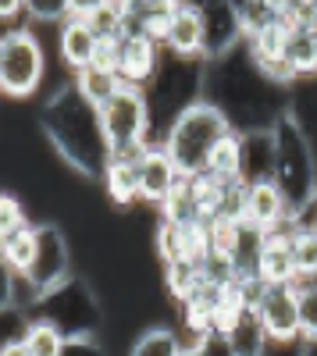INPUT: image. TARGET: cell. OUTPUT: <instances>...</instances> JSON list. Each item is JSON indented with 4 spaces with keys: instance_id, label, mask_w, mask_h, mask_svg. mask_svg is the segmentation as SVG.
<instances>
[{
    "instance_id": "cell-1",
    "label": "cell",
    "mask_w": 317,
    "mask_h": 356,
    "mask_svg": "<svg viewBox=\"0 0 317 356\" xmlns=\"http://www.w3.org/2000/svg\"><path fill=\"white\" fill-rule=\"evenodd\" d=\"M40 122H43V136L50 139V146L79 175H90V178L104 175L111 161V146L104 139L100 107L86 100L75 89V82L57 86V93L47 100Z\"/></svg>"
},
{
    "instance_id": "cell-2",
    "label": "cell",
    "mask_w": 317,
    "mask_h": 356,
    "mask_svg": "<svg viewBox=\"0 0 317 356\" xmlns=\"http://www.w3.org/2000/svg\"><path fill=\"white\" fill-rule=\"evenodd\" d=\"M228 132H236V125L214 100H193L168 122L161 146L168 150V157L175 161L182 178H196V175L207 171L214 146Z\"/></svg>"
},
{
    "instance_id": "cell-3",
    "label": "cell",
    "mask_w": 317,
    "mask_h": 356,
    "mask_svg": "<svg viewBox=\"0 0 317 356\" xmlns=\"http://www.w3.org/2000/svg\"><path fill=\"white\" fill-rule=\"evenodd\" d=\"M275 132V186L282 189L285 203L293 211V221H300L310 207H317V161L307 136L300 132V125L293 122L289 107L278 122L271 125Z\"/></svg>"
},
{
    "instance_id": "cell-4",
    "label": "cell",
    "mask_w": 317,
    "mask_h": 356,
    "mask_svg": "<svg viewBox=\"0 0 317 356\" xmlns=\"http://www.w3.org/2000/svg\"><path fill=\"white\" fill-rule=\"evenodd\" d=\"M100 125L111 154H139L150 146L154 107L143 86L122 82L114 93L100 104Z\"/></svg>"
},
{
    "instance_id": "cell-5",
    "label": "cell",
    "mask_w": 317,
    "mask_h": 356,
    "mask_svg": "<svg viewBox=\"0 0 317 356\" xmlns=\"http://www.w3.org/2000/svg\"><path fill=\"white\" fill-rule=\"evenodd\" d=\"M47 79V54L33 29L0 33V97L29 100Z\"/></svg>"
},
{
    "instance_id": "cell-6",
    "label": "cell",
    "mask_w": 317,
    "mask_h": 356,
    "mask_svg": "<svg viewBox=\"0 0 317 356\" xmlns=\"http://www.w3.org/2000/svg\"><path fill=\"white\" fill-rule=\"evenodd\" d=\"M72 278V253H68V243H65V235L61 228H54V225H40V250H36V264H33V271L25 275L29 289L36 292V300L43 292L57 289L61 282Z\"/></svg>"
},
{
    "instance_id": "cell-7",
    "label": "cell",
    "mask_w": 317,
    "mask_h": 356,
    "mask_svg": "<svg viewBox=\"0 0 317 356\" xmlns=\"http://www.w3.org/2000/svg\"><path fill=\"white\" fill-rule=\"evenodd\" d=\"M253 271L261 275L268 285H293L300 278L296 257H293V221L278 225L271 232H261V239H257V257H253Z\"/></svg>"
},
{
    "instance_id": "cell-8",
    "label": "cell",
    "mask_w": 317,
    "mask_h": 356,
    "mask_svg": "<svg viewBox=\"0 0 317 356\" xmlns=\"http://www.w3.org/2000/svg\"><path fill=\"white\" fill-rule=\"evenodd\" d=\"M164 65L161 57V43L147 33H136V29H122V50H118V79L129 86H143L147 89L157 72Z\"/></svg>"
},
{
    "instance_id": "cell-9",
    "label": "cell",
    "mask_w": 317,
    "mask_h": 356,
    "mask_svg": "<svg viewBox=\"0 0 317 356\" xmlns=\"http://www.w3.org/2000/svg\"><path fill=\"white\" fill-rule=\"evenodd\" d=\"M171 57H186V61H207V22L200 11L175 4L168 15V33L161 43Z\"/></svg>"
},
{
    "instance_id": "cell-10",
    "label": "cell",
    "mask_w": 317,
    "mask_h": 356,
    "mask_svg": "<svg viewBox=\"0 0 317 356\" xmlns=\"http://www.w3.org/2000/svg\"><path fill=\"white\" fill-rule=\"evenodd\" d=\"M257 317H261L271 342H303L300 307H296V289L293 285H268L261 307H257Z\"/></svg>"
},
{
    "instance_id": "cell-11",
    "label": "cell",
    "mask_w": 317,
    "mask_h": 356,
    "mask_svg": "<svg viewBox=\"0 0 317 356\" xmlns=\"http://www.w3.org/2000/svg\"><path fill=\"white\" fill-rule=\"evenodd\" d=\"M243 221L257 232H271L278 225L293 221V211L285 203L282 189L275 186V178H261V182L243 186Z\"/></svg>"
},
{
    "instance_id": "cell-12",
    "label": "cell",
    "mask_w": 317,
    "mask_h": 356,
    "mask_svg": "<svg viewBox=\"0 0 317 356\" xmlns=\"http://www.w3.org/2000/svg\"><path fill=\"white\" fill-rule=\"evenodd\" d=\"M182 182V171L175 168V161L168 157V150L161 143H150L147 150L139 154V200L147 203H164L175 186Z\"/></svg>"
},
{
    "instance_id": "cell-13",
    "label": "cell",
    "mask_w": 317,
    "mask_h": 356,
    "mask_svg": "<svg viewBox=\"0 0 317 356\" xmlns=\"http://www.w3.org/2000/svg\"><path fill=\"white\" fill-rule=\"evenodd\" d=\"M97 29L90 25L86 15H68L61 22V33H57V54H61V61L68 72H79L86 65H93V54H97Z\"/></svg>"
},
{
    "instance_id": "cell-14",
    "label": "cell",
    "mask_w": 317,
    "mask_h": 356,
    "mask_svg": "<svg viewBox=\"0 0 317 356\" xmlns=\"http://www.w3.org/2000/svg\"><path fill=\"white\" fill-rule=\"evenodd\" d=\"M243 136V161H239V182H261L275 171V132L271 129H246Z\"/></svg>"
},
{
    "instance_id": "cell-15",
    "label": "cell",
    "mask_w": 317,
    "mask_h": 356,
    "mask_svg": "<svg viewBox=\"0 0 317 356\" xmlns=\"http://www.w3.org/2000/svg\"><path fill=\"white\" fill-rule=\"evenodd\" d=\"M143 154V150H139ZM139 154H111L100 182L111 203L129 207L139 200Z\"/></svg>"
},
{
    "instance_id": "cell-16",
    "label": "cell",
    "mask_w": 317,
    "mask_h": 356,
    "mask_svg": "<svg viewBox=\"0 0 317 356\" xmlns=\"http://www.w3.org/2000/svg\"><path fill=\"white\" fill-rule=\"evenodd\" d=\"M221 342L228 356H264L271 349V339L264 332L261 317H257V310H243L239 321L221 335Z\"/></svg>"
},
{
    "instance_id": "cell-17",
    "label": "cell",
    "mask_w": 317,
    "mask_h": 356,
    "mask_svg": "<svg viewBox=\"0 0 317 356\" xmlns=\"http://www.w3.org/2000/svg\"><path fill=\"white\" fill-rule=\"evenodd\" d=\"M293 22V18H289ZM285 61L293 65L300 79L317 75V25L300 18L289 25V40H285Z\"/></svg>"
},
{
    "instance_id": "cell-18",
    "label": "cell",
    "mask_w": 317,
    "mask_h": 356,
    "mask_svg": "<svg viewBox=\"0 0 317 356\" xmlns=\"http://www.w3.org/2000/svg\"><path fill=\"white\" fill-rule=\"evenodd\" d=\"M36 250H40V225H25L22 232L8 235L4 243H0V257H4L11 264L15 275H29L36 264Z\"/></svg>"
},
{
    "instance_id": "cell-19",
    "label": "cell",
    "mask_w": 317,
    "mask_h": 356,
    "mask_svg": "<svg viewBox=\"0 0 317 356\" xmlns=\"http://www.w3.org/2000/svg\"><path fill=\"white\" fill-rule=\"evenodd\" d=\"M239 161H243V136L236 129V132H228L214 146V154H211L204 175H214L218 182H239Z\"/></svg>"
},
{
    "instance_id": "cell-20",
    "label": "cell",
    "mask_w": 317,
    "mask_h": 356,
    "mask_svg": "<svg viewBox=\"0 0 317 356\" xmlns=\"http://www.w3.org/2000/svg\"><path fill=\"white\" fill-rule=\"evenodd\" d=\"M72 82H75V89L90 100V104H104L114 89L122 86V79H118V72H107V68H100V65H86V68H79V72H72Z\"/></svg>"
},
{
    "instance_id": "cell-21",
    "label": "cell",
    "mask_w": 317,
    "mask_h": 356,
    "mask_svg": "<svg viewBox=\"0 0 317 356\" xmlns=\"http://www.w3.org/2000/svg\"><path fill=\"white\" fill-rule=\"evenodd\" d=\"M25 346H29V353L33 356H61L65 353V332L57 328V324H50V321H43V317H33L25 324Z\"/></svg>"
},
{
    "instance_id": "cell-22",
    "label": "cell",
    "mask_w": 317,
    "mask_h": 356,
    "mask_svg": "<svg viewBox=\"0 0 317 356\" xmlns=\"http://www.w3.org/2000/svg\"><path fill=\"white\" fill-rule=\"evenodd\" d=\"M293 257L300 278H317V225L293 221Z\"/></svg>"
},
{
    "instance_id": "cell-23",
    "label": "cell",
    "mask_w": 317,
    "mask_h": 356,
    "mask_svg": "<svg viewBox=\"0 0 317 356\" xmlns=\"http://www.w3.org/2000/svg\"><path fill=\"white\" fill-rule=\"evenodd\" d=\"M296 307H300V335L303 342L317 339V278H296Z\"/></svg>"
},
{
    "instance_id": "cell-24",
    "label": "cell",
    "mask_w": 317,
    "mask_h": 356,
    "mask_svg": "<svg viewBox=\"0 0 317 356\" xmlns=\"http://www.w3.org/2000/svg\"><path fill=\"white\" fill-rule=\"evenodd\" d=\"M129 356H182V339L171 328H150L136 339Z\"/></svg>"
},
{
    "instance_id": "cell-25",
    "label": "cell",
    "mask_w": 317,
    "mask_h": 356,
    "mask_svg": "<svg viewBox=\"0 0 317 356\" xmlns=\"http://www.w3.org/2000/svg\"><path fill=\"white\" fill-rule=\"evenodd\" d=\"M29 225V214H25V203L15 196V193H0V243L8 235L22 232Z\"/></svg>"
},
{
    "instance_id": "cell-26",
    "label": "cell",
    "mask_w": 317,
    "mask_h": 356,
    "mask_svg": "<svg viewBox=\"0 0 317 356\" xmlns=\"http://www.w3.org/2000/svg\"><path fill=\"white\" fill-rule=\"evenodd\" d=\"M25 15L33 22H57L61 25L72 15V8H68V0H25Z\"/></svg>"
},
{
    "instance_id": "cell-27",
    "label": "cell",
    "mask_w": 317,
    "mask_h": 356,
    "mask_svg": "<svg viewBox=\"0 0 317 356\" xmlns=\"http://www.w3.org/2000/svg\"><path fill=\"white\" fill-rule=\"evenodd\" d=\"M18 289H22V275H15L11 264L0 257V310L18 307Z\"/></svg>"
},
{
    "instance_id": "cell-28",
    "label": "cell",
    "mask_w": 317,
    "mask_h": 356,
    "mask_svg": "<svg viewBox=\"0 0 317 356\" xmlns=\"http://www.w3.org/2000/svg\"><path fill=\"white\" fill-rule=\"evenodd\" d=\"M61 356H104L100 342L93 335H79V339H68L65 342V353Z\"/></svg>"
},
{
    "instance_id": "cell-29",
    "label": "cell",
    "mask_w": 317,
    "mask_h": 356,
    "mask_svg": "<svg viewBox=\"0 0 317 356\" xmlns=\"http://www.w3.org/2000/svg\"><path fill=\"white\" fill-rule=\"evenodd\" d=\"M218 342V335H211V339H193V346H186L182 342V356H211V346Z\"/></svg>"
},
{
    "instance_id": "cell-30",
    "label": "cell",
    "mask_w": 317,
    "mask_h": 356,
    "mask_svg": "<svg viewBox=\"0 0 317 356\" xmlns=\"http://www.w3.org/2000/svg\"><path fill=\"white\" fill-rule=\"evenodd\" d=\"M25 15V0H0V22H15Z\"/></svg>"
},
{
    "instance_id": "cell-31",
    "label": "cell",
    "mask_w": 317,
    "mask_h": 356,
    "mask_svg": "<svg viewBox=\"0 0 317 356\" xmlns=\"http://www.w3.org/2000/svg\"><path fill=\"white\" fill-rule=\"evenodd\" d=\"M0 356H33L25 346V339H11V342H0Z\"/></svg>"
},
{
    "instance_id": "cell-32",
    "label": "cell",
    "mask_w": 317,
    "mask_h": 356,
    "mask_svg": "<svg viewBox=\"0 0 317 356\" xmlns=\"http://www.w3.org/2000/svg\"><path fill=\"white\" fill-rule=\"evenodd\" d=\"M100 4H107V0H68L72 15H90V11H97Z\"/></svg>"
},
{
    "instance_id": "cell-33",
    "label": "cell",
    "mask_w": 317,
    "mask_h": 356,
    "mask_svg": "<svg viewBox=\"0 0 317 356\" xmlns=\"http://www.w3.org/2000/svg\"><path fill=\"white\" fill-rule=\"evenodd\" d=\"M300 356H317V339H310V342H303V349H300Z\"/></svg>"
},
{
    "instance_id": "cell-34",
    "label": "cell",
    "mask_w": 317,
    "mask_h": 356,
    "mask_svg": "<svg viewBox=\"0 0 317 356\" xmlns=\"http://www.w3.org/2000/svg\"><path fill=\"white\" fill-rule=\"evenodd\" d=\"M314 25H317V22H314Z\"/></svg>"
}]
</instances>
